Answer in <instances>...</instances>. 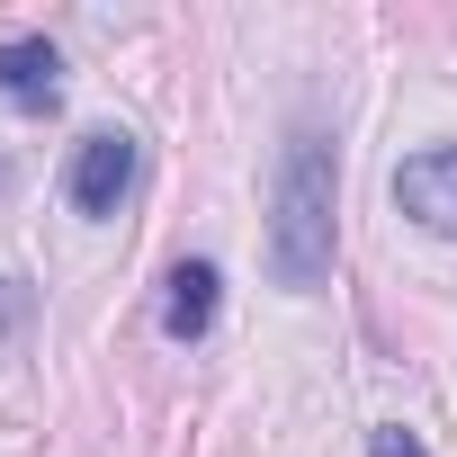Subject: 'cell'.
<instances>
[{"label":"cell","instance_id":"obj_1","mask_svg":"<svg viewBox=\"0 0 457 457\" xmlns=\"http://www.w3.org/2000/svg\"><path fill=\"white\" fill-rule=\"evenodd\" d=\"M332 224H341V153L305 117V126H287L278 179H270V278L278 287H323L332 278Z\"/></svg>","mask_w":457,"mask_h":457},{"label":"cell","instance_id":"obj_2","mask_svg":"<svg viewBox=\"0 0 457 457\" xmlns=\"http://www.w3.org/2000/svg\"><path fill=\"white\" fill-rule=\"evenodd\" d=\"M72 206L81 215H117V197L135 188V135L126 126H99V135H81V153H72Z\"/></svg>","mask_w":457,"mask_h":457},{"label":"cell","instance_id":"obj_3","mask_svg":"<svg viewBox=\"0 0 457 457\" xmlns=\"http://www.w3.org/2000/svg\"><path fill=\"white\" fill-rule=\"evenodd\" d=\"M395 197H403V215L430 224V234H457V144L412 153V162L395 170Z\"/></svg>","mask_w":457,"mask_h":457},{"label":"cell","instance_id":"obj_4","mask_svg":"<svg viewBox=\"0 0 457 457\" xmlns=\"http://www.w3.org/2000/svg\"><path fill=\"white\" fill-rule=\"evenodd\" d=\"M54 90H63V54L46 46V37H10V46H0V99H10V108H54Z\"/></svg>","mask_w":457,"mask_h":457},{"label":"cell","instance_id":"obj_5","mask_svg":"<svg viewBox=\"0 0 457 457\" xmlns=\"http://www.w3.org/2000/svg\"><path fill=\"white\" fill-rule=\"evenodd\" d=\"M206 323H215V270L206 261H179L170 270V296H162V332L170 341H197Z\"/></svg>","mask_w":457,"mask_h":457},{"label":"cell","instance_id":"obj_6","mask_svg":"<svg viewBox=\"0 0 457 457\" xmlns=\"http://www.w3.org/2000/svg\"><path fill=\"white\" fill-rule=\"evenodd\" d=\"M368 457H430L412 430H368Z\"/></svg>","mask_w":457,"mask_h":457}]
</instances>
